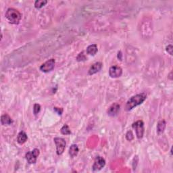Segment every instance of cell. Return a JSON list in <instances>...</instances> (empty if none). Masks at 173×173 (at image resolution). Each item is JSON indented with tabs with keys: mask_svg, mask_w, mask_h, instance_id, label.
Wrapping results in <instances>:
<instances>
[{
	"mask_svg": "<svg viewBox=\"0 0 173 173\" xmlns=\"http://www.w3.org/2000/svg\"><path fill=\"white\" fill-rule=\"evenodd\" d=\"M147 95L145 93H141L139 94L135 95L132 96L129 100L127 101V103L125 105V110L130 111L132 110L133 108H135L137 106L141 104L143 102L146 100Z\"/></svg>",
	"mask_w": 173,
	"mask_h": 173,
	"instance_id": "6da1fadb",
	"label": "cell"
},
{
	"mask_svg": "<svg viewBox=\"0 0 173 173\" xmlns=\"http://www.w3.org/2000/svg\"><path fill=\"white\" fill-rule=\"evenodd\" d=\"M140 33L143 38L150 39L153 34L152 21L148 18H145L141 21V24L139 27Z\"/></svg>",
	"mask_w": 173,
	"mask_h": 173,
	"instance_id": "7a4b0ae2",
	"label": "cell"
},
{
	"mask_svg": "<svg viewBox=\"0 0 173 173\" xmlns=\"http://www.w3.org/2000/svg\"><path fill=\"white\" fill-rule=\"evenodd\" d=\"M5 16L10 23L14 24H19L22 18V14L18 10L14 8H8L5 14Z\"/></svg>",
	"mask_w": 173,
	"mask_h": 173,
	"instance_id": "3957f363",
	"label": "cell"
},
{
	"mask_svg": "<svg viewBox=\"0 0 173 173\" xmlns=\"http://www.w3.org/2000/svg\"><path fill=\"white\" fill-rule=\"evenodd\" d=\"M132 127L135 130L136 136H137V139H141L143 137V135H144L145 131L144 123H143V121L141 120L136 121L134 123H133Z\"/></svg>",
	"mask_w": 173,
	"mask_h": 173,
	"instance_id": "277c9868",
	"label": "cell"
},
{
	"mask_svg": "<svg viewBox=\"0 0 173 173\" xmlns=\"http://www.w3.org/2000/svg\"><path fill=\"white\" fill-rule=\"evenodd\" d=\"M54 143L56 146V153L57 155H60L63 154L66 148V141L63 138L61 137H55L54 139Z\"/></svg>",
	"mask_w": 173,
	"mask_h": 173,
	"instance_id": "5b68a950",
	"label": "cell"
},
{
	"mask_svg": "<svg viewBox=\"0 0 173 173\" xmlns=\"http://www.w3.org/2000/svg\"><path fill=\"white\" fill-rule=\"evenodd\" d=\"M39 154H40V152L37 148L32 151H29L25 154V158L27 162L31 164H35Z\"/></svg>",
	"mask_w": 173,
	"mask_h": 173,
	"instance_id": "8992f818",
	"label": "cell"
},
{
	"mask_svg": "<svg viewBox=\"0 0 173 173\" xmlns=\"http://www.w3.org/2000/svg\"><path fill=\"white\" fill-rule=\"evenodd\" d=\"M55 62H56L54 59H49L40 66V70L45 73H49V72L53 70V69L54 68Z\"/></svg>",
	"mask_w": 173,
	"mask_h": 173,
	"instance_id": "52a82bcc",
	"label": "cell"
},
{
	"mask_svg": "<svg viewBox=\"0 0 173 173\" xmlns=\"http://www.w3.org/2000/svg\"><path fill=\"white\" fill-rule=\"evenodd\" d=\"M106 165V160L102 156L98 155L95 158L94 163H93L92 169L93 171H98L102 170Z\"/></svg>",
	"mask_w": 173,
	"mask_h": 173,
	"instance_id": "ba28073f",
	"label": "cell"
},
{
	"mask_svg": "<svg viewBox=\"0 0 173 173\" xmlns=\"http://www.w3.org/2000/svg\"><path fill=\"white\" fill-rule=\"evenodd\" d=\"M122 69L120 66H112L109 69V75L112 78H118L122 75Z\"/></svg>",
	"mask_w": 173,
	"mask_h": 173,
	"instance_id": "9c48e42d",
	"label": "cell"
},
{
	"mask_svg": "<svg viewBox=\"0 0 173 173\" xmlns=\"http://www.w3.org/2000/svg\"><path fill=\"white\" fill-rule=\"evenodd\" d=\"M120 106L117 103H114L113 104L111 105L109 108H108L107 110L108 114L110 116V117H115L118 114V112L120 111Z\"/></svg>",
	"mask_w": 173,
	"mask_h": 173,
	"instance_id": "30bf717a",
	"label": "cell"
},
{
	"mask_svg": "<svg viewBox=\"0 0 173 173\" xmlns=\"http://www.w3.org/2000/svg\"><path fill=\"white\" fill-rule=\"evenodd\" d=\"M103 66V64L102 62H95V64H93L92 66H91L89 70L88 74L89 75H93L94 74L97 73L98 72H100L101 70H102Z\"/></svg>",
	"mask_w": 173,
	"mask_h": 173,
	"instance_id": "8fae6325",
	"label": "cell"
},
{
	"mask_svg": "<svg viewBox=\"0 0 173 173\" xmlns=\"http://www.w3.org/2000/svg\"><path fill=\"white\" fill-rule=\"evenodd\" d=\"M27 139H28V136H27L26 133L24 131H21L17 136V142L21 145L24 144Z\"/></svg>",
	"mask_w": 173,
	"mask_h": 173,
	"instance_id": "7c38bea8",
	"label": "cell"
},
{
	"mask_svg": "<svg viewBox=\"0 0 173 173\" xmlns=\"http://www.w3.org/2000/svg\"><path fill=\"white\" fill-rule=\"evenodd\" d=\"M1 123L2 125H10L13 123V120L8 114H4L1 117Z\"/></svg>",
	"mask_w": 173,
	"mask_h": 173,
	"instance_id": "4fadbf2b",
	"label": "cell"
},
{
	"mask_svg": "<svg viewBox=\"0 0 173 173\" xmlns=\"http://www.w3.org/2000/svg\"><path fill=\"white\" fill-rule=\"evenodd\" d=\"M86 54L90 56H95L98 51V48L96 44H91L86 48Z\"/></svg>",
	"mask_w": 173,
	"mask_h": 173,
	"instance_id": "5bb4252c",
	"label": "cell"
},
{
	"mask_svg": "<svg viewBox=\"0 0 173 173\" xmlns=\"http://www.w3.org/2000/svg\"><path fill=\"white\" fill-rule=\"evenodd\" d=\"M166 121L164 120H161L158 122L156 128L158 135H161L164 133L166 128Z\"/></svg>",
	"mask_w": 173,
	"mask_h": 173,
	"instance_id": "9a60e30c",
	"label": "cell"
},
{
	"mask_svg": "<svg viewBox=\"0 0 173 173\" xmlns=\"http://www.w3.org/2000/svg\"><path fill=\"white\" fill-rule=\"evenodd\" d=\"M79 152V149L77 146V145L73 144L70 146V149H69V154H70L72 158L75 157L76 155H77L78 153Z\"/></svg>",
	"mask_w": 173,
	"mask_h": 173,
	"instance_id": "2e32d148",
	"label": "cell"
},
{
	"mask_svg": "<svg viewBox=\"0 0 173 173\" xmlns=\"http://www.w3.org/2000/svg\"><path fill=\"white\" fill-rule=\"evenodd\" d=\"M48 3V1H45V0H37V1L34 2V7L37 9H40L41 8H43L44 6H45V4Z\"/></svg>",
	"mask_w": 173,
	"mask_h": 173,
	"instance_id": "e0dca14e",
	"label": "cell"
},
{
	"mask_svg": "<svg viewBox=\"0 0 173 173\" xmlns=\"http://www.w3.org/2000/svg\"><path fill=\"white\" fill-rule=\"evenodd\" d=\"M60 132L62 135H68L71 134V131L70 128H69L68 126L67 125H64L61 128Z\"/></svg>",
	"mask_w": 173,
	"mask_h": 173,
	"instance_id": "ac0fdd59",
	"label": "cell"
},
{
	"mask_svg": "<svg viewBox=\"0 0 173 173\" xmlns=\"http://www.w3.org/2000/svg\"><path fill=\"white\" fill-rule=\"evenodd\" d=\"M41 111V106L39 103H35L33 106V114L37 116Z\"/></svg>",
	"mask_w": 173,
	"mask_h": 173,
	"instance_id": "d6986e66",
	"label": "cell"
},
{
	"mask_svg": "<svg viewBox=\"0 0 173 173\" xmlns=\"http://www.w3.org/2000/svg\"><path fill=\"white\" fill-rule=\"evenodd\" d=\"M86 60V57L85 56V54H84L83 51L81 52L78 54V56L76 57V60L78 62H81V61H85Z\"/></svg>",
	"mask_w": 173,
	"mask_h": 173,
	"instance_id": "ffe728a7",
	"label": "cell"
},
{
	"mask_svg": "<svg viewBox=\"0 0 173 173\" xmlns=\"http://www.w3.org/2000/svg\"><path fill=\"white\" fill-rule=\"evenodd\" d=\"M126 138L128 141H132L133 139H134V136H133V134L131 130H128V131L127 133L126 134Z\"/></svg>",
	"mask_w": 173,
	"mask_h": 173,
	"instance_id": "44dd1931",
	"label": "cell"
},
{
	"mask_svg": "<svg viewBox=\"0 0 173 173\" xmlns=\"http://www.w3.org/2000/svg\"><path fill=\"white\" fill-rule=\"evenodd\" d=\"M172 48H173L172 45H169L166 47V50L167 52L171 56L172 55Z\"/></svg>",
	"mask_w": 173,
	"mask_h": 173,
	"instance_id": "7402d4cb",
	"label": "cell"
},
{
	"mask_svg": "<svg viewBox=\"0 0 173 173\" xmlns=\"http://www.w3.org/2000/svg\"><path fill=\"white\" fill-rule=\"evenodd\" d=\"M54 111H55V112L58 113L59 115H61L63 112V110L62 109V108H56V107L54 108Z\"/></svg>",
	"mask_w": 173,
	"mask_h": 173,
	"instance_id": "603a6c76",
	"label": "cell"
}]
</instances>
